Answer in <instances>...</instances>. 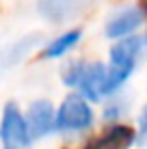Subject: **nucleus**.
<instances>
[{"instance_id": "f257e3e1", "label": "nucleus", "mask_w": 147, "mask_h": 149, "mask_svg": "<svg viewBox=\"0 0 147 149\" xmlns=\"http://www.w3.org/2000/svg\"><path fill=\"white\" fill-rule=\"evenodd\" d=\"M143 41H145L143 37H130L110 48V69H106L104 95L113 93L132 74V69L136 67V61L143 52Z\"/></svg>"}, {"instance_id": "f03ea898", "label": "nucleus", "mask_w": 147, "mask_h": 149, "mask_svg": "<svg viewBox=\"0 0 147 149\" xmlns=\"http://www.w3.org/2000/svg\"><path fill=\"white\" fill-rule=\"evenodd\" d=\"M67 84H76L89 100H100L104 95L106 67L102 63H76L65 74Z\"/></svg>"}, {"instance_id": "7ed1b4c3", "label": "nucleus", "mask_w": 147, "mask_h": 149, "mask_svg": "<svg viewBox=\"0 0 147 149\" xmlns=\"http://www.w3.org/2000/svg\"><path fill=\"white\" fill-rule=\"evenodd\" d=\"M91 123H93V112L82 100V95H69L54 117V127L59 130H84Z\"/></svg>"}, {"instance_id": "20e7f679", "label": "nucleus", "mask_w": 147, "mask_h": 149, "mask_svg": "<svg viewBox=\"0 0 147 149\" xmlns=\"http://www.w3.org/2000/svg\"><path fill=\"white\" fill-rule=\"evenodd\" d=\"M2 141L4 149H28V130H26V119L15 104L4 106L2 115Z\"/></svg>"}, {"instance_id": "39448f33", "label": "nucleus", "mask_w": 147, "mask_h": 149, "mask_svg": "<svg viewBox=\"0 0 147 149\" xmlns=\"http://www.w3.org/2000/svg\"><path fill=\"white\" fill-rule=\"evenodd\" d=\"M28 138H41L54 130V108L48 100H37L28 108Z\"/></svg>"}, {"instance_id": "423d86ee", "label": "nucleus", "mask_w": 147, "mask_h": 149, "mask_svg": "<svg viewBox=\"0 0 147 149\" xmlns=\"http://www.w3.org/2000/svg\"><path fill=\"white\" fill-rule=\"evenodd\" d=\"M89 4L91 0H39L41 13L52 22H65V19L82 13Z\"/></svg>"}, {"instance_id": "0eeeda50", "label": "nucleus", "mask_w": 147, "mask_h": 149, "mask_svg": "<svg viewBox=\"0 0 147 149\" xmlns=\"http://www.w3.org/2000/svg\"><path fill=\"white\" fill-rule=\"evenodd\" d=\"M141 24H143V11L141 9H136V7L123 9L121 13H117L106 24V37H110V39L125 37V35L134 33Z\"/></svg>"}, {"instance_id": "6e6552de", "label": "nucleus", "mask_w": 147, "mask_h": 149, "mask_svg": "<svg viewBox=\"0 0 147 149\" xmlns=\"http://www.w3.org/2000/svg\"><path fill=\"white\" fill-rule=\"evenodd\" d=\"M80 37H82V30L80 28H74V30H69V33L61 35L59 39H54L52 43L45 48L43 56L45 58H59V56H63L65 52H69V50L80 41Z\"/></svg>"}]
</instances>
